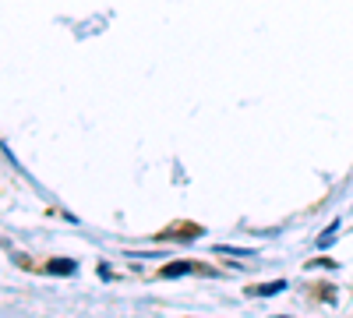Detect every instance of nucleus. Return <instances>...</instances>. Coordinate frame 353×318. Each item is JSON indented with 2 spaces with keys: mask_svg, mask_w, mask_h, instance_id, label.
I'll use <instances>...</instances> for the list:
<instances>
[{
  "mask_svg": "<svg viewBox=\"0 0 353 318\" xmlns=\"http://www.w3.org/2000/svg\"><path fill=\"white\" fill-rule=\"evenodd\" d=\"M50 272H74V262H50Z\"/></svg>",
  "mask_w": 353,
  "mask_h": 318,
  "instance_id": "nucleus-3",
  "label": "nucleus"
},
{
  "mask_svg": "<svg viewBox=\"0 0 353 318\" xmlns=\"http://www.w3.org/2000/svg\"><path fill=\"white\" fill-rule=\"evenodd\" d=\"M283 286H286V283H283V279H276V283H265V286H258L254 294H258V297H272V294H279V290H283Z\"/></svg>",
  "mask_w": 353,
  "mask_h": 318,
  "instance_id": "nucleus-1",
  "label": "nucleus"
},
{
  "mask_svg": "<svg viewBox=\"0 0 353 318\" xmlns=\"http://www.w3.org/2000/svg\"><path fill=\"white\" fill-rule=\"evenodd\" d=\"M184 272H191V266H188V262H173V266H166V269H163V276H166V279H170V276H184Z\"/></svg>",
  "mask_w": 353,
  "mask_h": 318,
  "instance_id": "nucleus-2",
  "label": "nucleus"
}]
</instances>
